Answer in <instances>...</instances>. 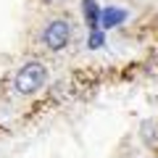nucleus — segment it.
<instances>
[{
	"mask_svg": "<svg viewBox=\"0 0 158 158\" xmlns=\"http://www.w3.org/2000/svg\"><path fill=\"white\" fill-rule=\"evenodd\" d=\"M45 79H48V69L42 66L40 61H27L21 69H19L16 74V90L21 92V95H32V92H37L40 87L45 85Z\"/></svg>",
	"mask_w": 158,
	"mask_h": 158,
	"instance_id": "nucleus-1",
	"label": "nucleus"
},
{
	"mask_svg": "<svg viewBox=\"0 0 158 158\" xmlns=\"http://www.w3.org/2000/svg\"><path fill=\"white\" fill-rule=\"evenodd\" d=\"M42 40H45V45L50 50H63L69 45V40H71V24L63 21V19H56L45 27L42 32Z\"/></svg>",
	"mask_w": 158,
	"mask_h": 158,
	"instance_id": "nucleus-2",
	"label": "nucleus"
},
{
	"mask_svg": "<svg viewBox=\"0 0 158 158\" xmlns=\"http://www.w3.org/2000/svg\"><path fill=\"white\" fill-rule=\"evenodd\" d=\"M82 13H85V21L90 29H100V8H98L95 0H82Z\"/></svg>",
	"mask_w": 158,
	"mask_h": 158,
	"instance_id": "nucleus-3",
	"label": "nucleus"
},
{
	"mask_svg": "<svg viewBox=\"0 0 158 158\" xmlns=\"http://www.w3.org/2000/svg\"><path fill=\"white\" fill-rule=\"evenodd\" d=\"M124 19H127V11H121V8H106V11L100 13V27H106V29L118 27Z\"/></svg>",
	"mask_w": 158,
	"mask_h": 158,
	"instance_id": "nucleus-4",
	"label": "nucleus"
},
{
	"mask_svg": "<svg viewBox=\"0 0 158 158\" xmlns=\"http://www.w3.org/2000/svg\"><path fill=\"white\" fill-rule=\"evenodd\" d=\"M140 129H142V140L150 148H156L158 145V121H142Z\"/></svg>",
	"mask_w": 158,
	"mask_h": 158,
	"instance_id": "nucleus-5",
	"label": "nucleus"
},
{
	"mask_svg": "<svg viewBox=\"0 0 158 158\" xmlns=\"http://www.w3.org/2000/svg\"><path fill=\"white\" fill-rule=\"evenodd\" d=\"M87 45H90L92 50H98V48H103V45H106V37H103V32H100V29H90Z\"/></svg>",
	"mask_w": 158,
	"mask_h": 158,
	"instance_id": "nucleus-6",
	"label": "nucleus"
},
{
	"mask_svg": "<svg viewBox=\"0 0 158 158\" xmlns=\"http://www.w3.org/2000/svg\"><path fill=\"white\" fill-rule=\"evenodd\" d=\"M45 3H50V0H45Z\"/></svg>",
	"mask_w": 158,
	"mask_h": 158,
	"instance_id": "nucleus-7",
	"label": "nucleus"
}]
</instances>
